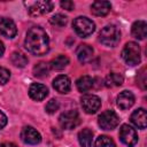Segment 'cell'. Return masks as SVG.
Listing matches in <instances>:
<instances>
[{
    "instance_id": "1",
    "label": "cell",
    "mask_w": 147,
    "mask_h": 147,
    "mask_svg": "<svg viewBox=\"0 0 147 147\" xmlns=\"http://www.w3.org/2000/svg\"><path fill=\"white\" fill-rule=\"evenodd\" d=\"M25 48L33 55H45L49 49V39L46 31L40 26L31 28L25 37Z\"/></svg>"
},
{
    "instance_id": "2",
    "label": "cell",
    "mask_w": 147,
    "mask_h": 147,
    "mask_svg": "<svg viewBox=\"0 0 147 147\" xmlns=\"http://www.w3.org/2000/svg\"><path fill=\"white\" fill-rule=\"evenodd\" d=\"M119 38H121V32L113 24L106 25L105 28H102V30L99 33L100 42L107 47H115L119 42Z\"/></svg>"
},
{
    "instance_id": "3",
    "label": "cell",
    "mask_w": 147,
    "mask_h": 147,
    "mask_svg": "<svg viewBox=\"0 0 147 147\" xmlns=\"http://www.w3.org/2000/svg\"><path fill=\"white\" fill-rule=\"evenodd\" d=\"M122 59L129 65H137L141 60L140 46L134 41L126 42L122 51Z\"/></svg>"
},
{
    "instance_id": "4",
    "label": "cell",
    "mask_w": 147,
    "mask_h": 147,
    "mask_svg": "<svg viewBox=\"0 0 147 147\" xmlns=\"http://www.w3.org/2000/svg\"><path fill=\"white\" fill-rule=\"evenodd\" d=\"M72 28L76 31V33L79 37L86 38L90 34H92L95 30V24L92 20L85 17V16H78L72 22Z\"/></svg>"
},
{
    "instance_id": "5",
    "label": "cell",
    "mask_w": 147,
    "mask_h": 147,
    "mask_svg": "<svg viewBox=\"0 0 147 147\" xmlns=\"http://www.w3.org/2000/svg\"><path fill=\"white\" fill-rule=\"evenodd\" d=\"M98 124L103 130H114L119 124V117L114 110H105L99 115Z\"/></svg>"
},
{
    "instance_id": "6",
    "label": "cell",
    "mask_w": 147,
    "mask_h": 147,
    "mask_svg": "<svg viewBox=\"0 0 147 147\" xmlns=\"http://www.w3.org/2000/svg\"><path fill=\"white\" fill-rule=\"evenodd\" d=\"M59 123H60L62 129H65V130L75 129L80 123V118H79L78 111L71 109V110L62 113L60 115V117H59Z\"/></svg>"
},
{
    "instance_id": "7",
    "label": "cell",
    "mask_w": 147,
    "mask_h": 147,
    "mask_svg": "<svg viewBox=\"0 0 147 147\" xmlns=\"http://www.w3.org/2000/svg\"><path fill=\"white\" fill-rule=\"evenodd\" d=\"M83 110L86 114H95L101 107V100L98 95L94 94H85L80 99Z\"/></svg>"
},
{
    "instance_id": "8",
    "label": "cell",
    "mask_w": 147,
    "mask_h": 147,
    "mask_svg": "<svg viewBox=\"0 0 147 147\" xmlns=\"http://www.w3.org/2000/svg\"><path fill=\"white\" fill-rule=\"evenodd\" d=\"M119 139L127 147H133L138 142V134L132 126L123 124L119 129Z\"/></svg>"
},
{
    "instance_id": "9",
    "label": "cell",
    "mask_w": 147,
    "mask_h": 147,
    "mask_svg": "<svg viewBox=\"0 0 147 147\" xmlns=\"http://www.w3.org/2000/svg\"><path fill=\"white\" fill-rule=\"evenodd\" d=\"M21 139L28 145H37L41 141V136L34 127L24 126L21 131Z\"/></svg>"
},
{
    "instance_id": "10",
    "label": "cell",
    "mask_w": 147,
    "mask_h": 147,
    "mask_svg": "<svg viewBox=\"0 0 147 147\" xmlns=\"http://www.w3.org/2000/svg\"><path fill=\"white\" fill-rule=\"evenodd\" d=\"M53 6L51 1H34L29 6V13L31 16L45 15L53 9Z\"/></svg>"
},
{
    "instance_id": "11",
    "label": "cell",
    "mask_w": 147,
    "mask_h": 147,
    "mask_svg": "<svg viewBox=\"0 0 147 147\" xmlns=\"http://www.w3.org/2000/svg\"><path fill=\"white\" fill-rule=\"evenodd\" d=\"M17 33L16 24L8 17H0V34L6 38H14Z\"/></svg>"
},
{
    "instance_id": "12",
    "label": "cell",
    "mask_w": 147,
    "mask_h": 147,
    "mask_svg": "<svg viewBox=\"0 0 147 147\" xmlns=\"http://www.w3.org/2000/svg\"><path fill=\"white\" fill-rule=\"evenodd\" d=\"M29 95L34 101H41L48 95V88L44 84L33 83L29 88Z\"/></svg>"
},
{
    "instance_id": "13",
    "label": "cell",
    "mask_w": 147,
    "mask_h": 147,
    "mask_svg": "<svg viewBox=\"0 0 147 147\" xmlns=\"http://www.w3.org/2000/svg\"><path fill=\"white\" fill-rule=\"evenodd\" d=\"M130 119H131L132 124L136 125L138 129H146V126H147V115H146V110L144 108H139V109L134 110L131 114Z\"/></svg>"
},
{
    "instance_id": "14",
    "label": "cell",
    "mask_w": 147,
    "mask_h": 147,
    "mask_svg": "<svg viewBox=\"0 0 147 147\" xmlns=\"http://www.w3.org/2000/svg\"><path fill=\"white\" fill-rule=\"evenodd\" d=\"M53 87L59 92V93H68L71 88V82L68 76L65 75H60L53 80Z\"/></svg>"
},
{
    "instance_id": "15",
    "label": "cell",
    "mask_w": 147,
    "mask_h": 147,
    "mask_svg": "<svg viewBox=\"0 0 147 147\" xmlns=\"http://www.w3.org/2000/svg\"><path fill=\"white\" fill-rule=\"evenodd\" d=\"M116 101H117V106L121 109L125 110V109H129V108H131L133 106L134 95L130 91H123L117 95V100Z\"/></svg>"
},
{
    "instance_id": "16",
    "label": "cell",
    "mask_w": 147,
    "mask_h": 147,
    "mask_svg": "<svg viewBox=\"0 0 147 147\" xmlns=\"http://www.w3.org/2000/svg\"><path fill=\"white\" fill-rule=\"evenodd\" d=\"M76 55L80 63H86L93 56V48L87 44H80L76 49Z\"/></svg>"
},
{
    "instance_id": "17",
    "label": "cell",
    "mask_w": 147,
    "mask_h": 147,
    "mask_svg": "<svg viewBox=\"0 0 147 147\" xmlns=\"http://www.w3.org/2000/svg\"><path fill=\"white\" fill-rule=\"evenodd\" d=\"M111 5L109 1H94L91 5V11L95 16H106L110 11Z\"/></svg>"
},
{
    "instance_id": "18",
    "label": "cell",
    "mask_w": 147,
    "mask_h": 147,
    "mask_svg": "<svg viewBox=\"0 0 147 147\" xmlns=\"http://www.w3.org/2000/svg\"><path fill=\"white\" fill-rule=\"evenodd\" d=\"M132 36L139 40H144L147 36V24L145 21H136L131 28Z\"/></svg>"
},
{
    "instance_id": "19",
    "label": "cell",
    "mask_w": 147,
    "mask_h": 147,
    "mask_svg": "<svg viewBox=\"0 0 147 147\" xmlns=\"http://www.w3.org/2000/svg\"><path fill=\"white\" fill-rule=\"evenodd\" d=\"M78 141L82 147H91L93 141V132L90 129H83L78 133Z\"/></svg>"
},
{
    "instance_id": "20",
    "label": "cell",
    "mask_w": 147,
    "mask_h": 147,
    "mask_svg": "<svg viewBox=\"0 0 147 147\" xmlns=\"http://www.w3.org/2000/svg\"><path fill=\"white\" fill-rule=\"evenodd\" d=\"M93 78L92 77H90V76H82V77H79L78 79H77V82H76V86H77V90L79 91V92H87V91H90L91 88H92V86H93Z\"/></svg>"
},
{
    "instance_id": "21",
    "label": "cell",
    "mask_w": 147,
    "mask_h": 147,
    "mask_svg": "<svg viewBox=\"0 0 147 147\" xmlns=\"http://www.w3.org/2000/svg\"><path fill=\"white\" fill-rule=\"evenodd\" d=\"M123 76L121 74H117V72H111L109 74L106 79H105V85L107 87H116V86H121L123 84Z\"/></svg>"
},
{
    "instance_id": "22",
    "label": "cell",
    "mask_w": 147,
    "mask_h": 147,
    "mask_svg": "<svg viewBox=\"0 0 147 147\" xmlns=\"http://www.w3.org/2000/svg\"><path fill=\"white\" fill-rule=\"evenodd\" d=\"M69 64V57L65 55H59L56 57H54L51 63H49V68L54 69V70H62L64 69L67 65Z\"/></svg>"
},
{
    "instance_id": "23",
    "label": "cell",
    "mask_w": 147,
    "mask_h": 147,
    "mask_svg": "<svg viewBox=\"0 0 147 147\" xmlns=\"http://www.w3.org/2000/svg\"><path fill=\"white\" fill-rule=\"evenodd\" d=\"M10 61L15 67L24 68L28 64V57L21 52H14L10 56Z\"/></svg>"
},
{
    "instance_id": "24",
    "label": "cell",
    "mask_w": 147,
    "mask_h": 147,
    "mask_svg": "<svg viewBox=\"0 0 147 147\" xmlns=\"http://www.w3.org/2000/svg\"><path fill=\"white\" fill-rule=\"evenodd\" d=\"M49 72V64L45 62H39L33 67V75L38 78H44Z\"/></svg>"
},
{
    "instance_id": "25",
    "label": "cell",
    "mask_w": 147,
    "mask_h": 147,
    "mask_svg": "<svg viewBox=\"0 0 147 147\" xmlns=\"http://www.w3.org/2000/svg\"><path fill=\"white\" fill-rule=\"evenodd\" d=\"M94 147H116V146L111 138H109L107 136H100L96 138Z\"/></svg>"
},
{
    "instance_id": "26",
    "label": "cell",
    "mask_w": 147,
    "mask_h": 147,
    "mask_svg": "<svg viewBox=\"0 0 147 147\" xmlns=\"http://www.w3.org/2000/svg\"><path fill=\"white\" fill-rule=\"evenodd\" d=\"M49 22L56 26H64L68 23V18H67V16H64L62 14H55L54 16L51 17Z\"/></svg>"
},
{
    "instance_id": "27",
    "label": "cell",
    "mask_w": 147,
    "mask_h": 147,
    "mask_svg": "<svg viewBox=\"0 0 147 147\" xmlns=\"http://www.w3.org/2000/svg\"><path fill=\"white\" fill-rule=\"evenodd\" d=\"M60 108V103L56 99H51L47 103H46V107H45V110L46 113L48 114H54L56 110H59Z\"/></svg>"
},
{
    "instance_id": "28",
    "label": "cell",
    "mask_w": 147,
    "mask_h": 147,
    "mask_svg": "<svg viewBox=\"0 0 147 147\" xmlns=\"http://www.w3.org/2000/svg\"><path fill=\"white\" fill-rule=\"evenodd\" d=\"M10 78V72L8 69L0 67V85H5Z\"/></svg>"
},
{
    "instance_id": "29",
    "label": "cell",
    "mask_w": 147,
    "mask_h": 147,
    "mask_svg": "<svg viewBox=\"0 0 147 147\" xmlns=\"http://www.w3.org/2000/svg\"><path fill=\"white\" fill-rule=\"evenodd\" d=\"M61 7L62 8H64V9H67V10H72L74 9V7H75V5H74V2L72 1H70V0H65V1H61Z\"/></svg>"
},
{
    "instance_id": "30",
    "label": "cell",
    "mask_w": 147,
    "mask_h": 147,
    "mask_svg": "<svg viewBox=\"0 0 147 147\" xmlns=\"http://www.w3.org/2000/svg\"><path fill=\"white\" fill-rule=\"evenodd\" d=\"M7 125V116L0 110V130Z\"/></svg>"
},
{
    "instance_id": "31",
    "label": "cell",
    "mask_w": 147,
    "mask_h": 147,
    "mask_svg": "<svg viewBox=\"0 0 147 147\" xmlns=\"http://www.w3.org/2000/svg\"><path fill=\"white\" fill-rule=\"evenodd\" d=\"M0 147H17V146L13 142H3V144L0 145Z\"/></svg>"
},
{
    "instance_id": "32",
    "label": "cell",
    "mask_w": 147,
    "mask_h": 147,
    "mask_svg": "<svg viewBox=\"0 0 147 147\" xmlns=\"http://www.w3.org/2000/svg\"><path fill=\"white\" fill-rule=\"evenodd\" d=\"M3 53H5V46H3L2 41H0V57L3 55Z\"/></svg>"
}]
</instances>
